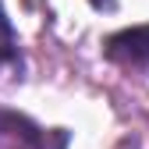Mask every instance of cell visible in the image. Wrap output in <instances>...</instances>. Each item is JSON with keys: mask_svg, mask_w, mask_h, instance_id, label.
Returning <instances> with one entry per match:
<instances>
[{"mask_svg": "<svg viewBox=\"0 0 149 149\" xmlns=\"http://www.w3.org/2000/svg\"><path fill=\"white\" fill-rule=\"evenodd\" d=\"M107 57L117 64H149V25L124 29L107 39Z\"/></svg>", "mask_w": 149, "mask_h": 149, "instance_id": "6da1fadb", "label": "cell"}, {"mask_svg": "<svg viewBox=\"0 0 149 149\" xmlns=\"http://www.w3.org/2000/svg\"><path fill=\"white\" fill-rule=\"evenodd\" d=\"M39 128H32L25 117H14L7 110H0V149H43Z\"/></svg>", "mask_w": 149, "mask_h": 149, "instance_id": "7a4b0ae2", "label": "cell"}, {"mask_svg": "<svg viewBox=\"0 0 149 149\" xmlns=\"http://www.w3.org/2000/svg\"><path fill=\"white\" fill-rule=\"evenodd\" d=\"M0 74H22V53H18V36H14V25L7 22L4 7H0Z\"/></svg>", "mask_w": 149, "mask_h": 149, "instance_id": "3957f363", "label": "cell"}]
</instances>
